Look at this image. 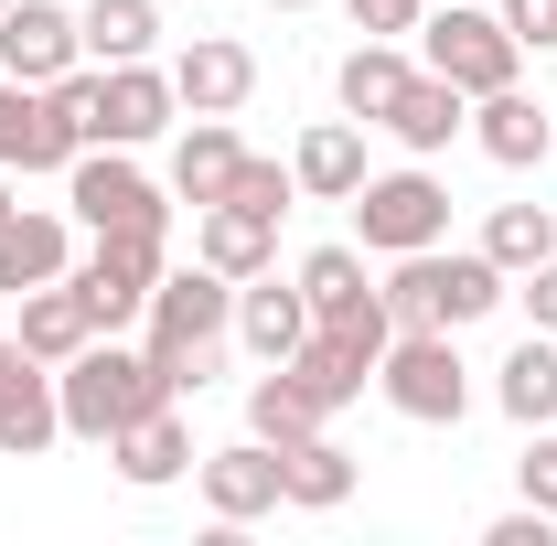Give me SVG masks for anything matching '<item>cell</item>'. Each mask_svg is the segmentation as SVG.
Instances as JSON below:
<instances>
[{"mask_svg":"<svg viewBox=\"0 0 557 546\" xmlns=\"http://www.w3.org/2000/svg\"><path fill=\"white\" fill-rule=\"evenodd\" d=\"M375 129L397 139V150H418V161H429V150H450V139L472 129V97H461L450 75H429V65H418L408 86H397V108H386Z\"/></svg>","mask_w":557,"mask_h":546,"instance_id":"cell-18","label":"cell"},{"mask_svg":"<svg viewBox=\"0 0 557 546\" xmlns=\"http://www.w3.org/2000/svg\"><path fill=\"white\" fill-rule=\"evenodd\" d=\"M483 258H493L504 278H525L536 258H557V214H547V204H493V214H483Z\"/></svg>","mask_w":557,"mask_h":546,"instance_id":"cell-31","label":"cell"},{"mask_svg":"<svg viewBox=\"0 0 557 546\" xmlns=\"http://www.w3.org/2000/svg\"><path fill=\"white\" fill-rule=\"evenodd\" d=\"M375 289H386V322H397V333H418V322H429V333H461V322H483V311L515 300V278L493 269L483 247H450V236H440V247H408V258H386Z\"/></svg>","mask_w":557,"mask_h":546,"instance_id":"cell-2","label":"cell"},{"mask_svg":"<svg viewBox=\"0 0 557 546\" xmlns=\"http://www.w3.org/2000/svg\"><path fill=\"white\" fill-rule=\"evenodd\" d=\"M65 65H86V44H75V11H65V0H11V11H0V75H22V86H54Z\"/></svg>","mask_w":557,"mask_h":546,"instance_id":"cell-14","label":"cell"},{"mask_svg":"<svg viewBox=\"0 0 557 546\" xmlns=\"http://www.w3.org/2000/svg\"><path fill=\"white\" fill-rule=\"evenodd\" d=\"M418 11H429V0H354V33H386V44H397V33H418Z\"/></svg>","mask_w":557,"mask_h":546,"instance_id":"cell-37","label":"cell"},{"mask_svg":"<svg viewBox=\"0 0 557 546\" xmlns=\"http://www.w3.org/2000/svg\"><path fill=\"white\" fill-rule=\"evenodd\" d=\"M194 482H205V514H214V525H258V514L289 504V493H278V450L258 439V429H247L236 450H205Z\"/></svg>","mask_w":557,"mask_h":546,"instance_id":"cell-12","label":"cell"},{"mask_svg":"<svg viewBox=\"0 0 557 546\" xmlns=\"http://www.w3.org/2000/svg\"><path fill=\"white\" fill-rule=\"evenodd\" d=\"M108 461H119V482H129V493H161V482H183V472H194L183 397H172V408H150V418H129V429L108 439Z\"/></svg>","mask_w":557,"mask_h":546,"instance_id":"cell-19","label":"cell"},{"mask_svg":"<svg viewBox=\"0 0 557 546\" xmlns=\"http://www.w3.org/2000/svg\"><path fill=\"white\" fill-rule=\"evenodd\" d=\"M54 439H65V397H54V375H44V364H22V375H11V397H0V450H11V461H44Z\"/></svg>","mask_w":557,"mask_h":546,"instance_id":"cell-28","label":"cell"},{"mask_svg":"<svg viewBox=\"0 0 557 546\" xmlns=\"http://www.w3.org/2000/svg\"><path fill=\"white\" fill-rule=\"evenodd\" d=\"M65 204H75L86 236H108V225H172V204L150 194V172H139L129 150H108V139L65 161Z\"/></svg>","mask_w":557,"mask_h":546,"instance_id":"cell-9","label":"cell"},{"mask_svg":"<svg viewBox=\"0 0 557 546\" xmlns=\"http://www.w3.org/2000/svg\"><path fill=\"white\" fill-rule=\"evenodd\" d=\"M322 418H333V408H322V397H311V386H300L289 364H269V375L247 386V429H258L269 450H289V439H311Z\"/></svg>","mask_w":557,"mask_h":546,"instance_id":"cell-30","label":"cell"},{"mask_svg":"<svg viewBox=\"0 0 557 546\" xmlns=\"http://www.w3.org/2000/svg\"><path fill=\"white\" fill-rule=\"evenodd\" d=\"M472 139H483V161H504V172H547L557 161V108L525 97V75H515V86L472 97Z\"/></svg>","mask_w":557,"mask_h":546,"instance_id":"cell-10","label":"cell"},{"mask_svg":"<svg viewBox=\"0 0 557 546\" xmlns=\"http://www.w3.org/2000/svg\"><path fill=\"white\" fill-rule=\"evenodd\" d=\"M515 300H525V322H536V333H557V258H536V269L515 278Z\"/></svg>","mask_w":557,"mask_h":546,"instance_id":"cell-36","label":"cell"},{"mask_svg":"<svg viewBox=\"0 0 557 546\" xmlns=\"http://www.w3.org/2000/svg\"><path fill=\"white\" fill-rule=\"evenodd\" d=\"M493 11H504V33L525 54H557V0H493Z\"/></svg>","mask_w":557,"mask_h":546,"instance_id":"cell-34","label":"cell"},{"mask_svg":"<svg viewBox=\"0 0 557 546\" xmlns=\"http://www.w3.org/2000/svg\"><path fill=\"white\" fill-rule=\"evenodd\" d=\"M194 258L225 269V278L278 269V214H258V204H205V214H194Z\"/></svg>","mask_w":557,"mask_h":546,"instance_id":"cell-20","label":"cell"},{"mask_svg":"<svg viewBox=\"0 0 557 546\" xmlns=\"http://www.w3.org/2000/svg\"><path fill=\"white\" fill-rule=\"evenodd\" d=\"M386 343H397V322H386V311H364V322H311V343L289 353V375H300L322 408H354V397L375 386Z\"/></svg>","mask_w":557,"mask_h":546,"instance_id":"cell-8","label":"cell"},{"mask_svg":"<svg viewBox=\"0 0 557 546\" xmlns=\"http://www.w3.org/2000/svg\"><path fill=\"white\" fill-rule=\"evenodd\" d=\"M236 343H247L258 364H289V353L311 343V300H300V278H278V269L236 278Z\"/></svg>","mask_w":557,"mask_h":546,"instance_id":"cell-16","label":"cell"},{"mask_svg":"<svg viewBox=\"0 0 557 546\" xmlns=\"http://www.w3.org/2000/svg\"><path fill=\"white\" fill-rule=\"evenodd\" d=\"M278 493H289L300 514H333V504H354V450L333 439V429L289 439V450H278Z\"/></svg>","mask_w":557,"mask_h":546,"instance_id":"cell-25","label":"cell"},{"mask_svg":"<svg viewBox=\"0 0 557 546\" xmlns=\"http://www.w3.org/2000/svg\"><path fill=\"white\" fill-rule=\"evenodd\" d=\"M236 161H247V139L225 129V119H194V129L172 139V194L205 214V204H225V183H236Z\"/></svg>","mask_w":557,"mask_h":546,"instance_id":"cell-26","label":"cell"},{"mask_svg":"<svg viewBox=\"0 0 557 546\" xmlns=\"http://www.w3.org/2000/svg\"><path fill=\"white\" fill-rule=\"evenodd\" d=\"M22 353H33V364H65V353H86V343H97V311H86V289H75V278H44V289H22Z\"/></svg>","mask_w":557,"mask_h":546,"instance_id":"cell-21","label":"cell"},{"mask_svg":"<svg viewBox=\"0 0 557 546\" xmlns=\"http://www.w3.org/2000/svg\"><path fill=\"white\" fill-rule=\"evenodd\" d=\"M54 397H65V439H97V450H108V439H119L129 418L172 408L183 386H172V375H161L150 353H129L119 333H97L86 353H65V364H54Z\"/></svg>","mask_w":557,"mask_h":546,"instance_id":"cell-3","label":"cell"},{"mask_svg":"<svg viewBox=\"0 0 557 546\" xmlns=\"http://www.w3.org/2000/svg\"><path fill=\"white\" fill-rule=\"evenodd\" d=\"M547 536H557V514H536V504H515V514L483 525V546H547Z\"/></svg>","mask_w":557,"mask_h":546,"instance_id":"cell-35","label":"cell"},{"mask_svg":"<svg viewBox=\"0 0 557 546\" xmlns=\"http://www.w3.org/2000/svg\"><path fill=\"white\" fill-rule=\"evenodd\" d=\"M0 214H11V183H0Z\"/></svg>","mask_w":557,"mask_h":546,"instance_id":"cell-40","label":"cell"},{"mask_svg":"<svg viewBox=\"0 0 557 546\" xmlns=\"http://www.w3.org/2000/svg\"><path fill=\"white\" fill-rule=\"evenodd\" d=\"M75 44H86V65H139L161 44V0H86L75 11Z\"/></svg>","mask_w":557,"mask_h":546,"instance_id":"cell-29","label":"cell"},{"mask_svg":"<svg viewBox=\"0 0 557 546\" xmlns=\"http://www.w3.org/2000/svg\"><path fill=\"white\" fill-rule=\"evenodd\" d=\"M493 408L515 418V429H557V333L525 322V343L493 364Z\"/></svg>","mask_w":557,"mask_h":546,"instance_id":"cell-22","label":"cell"},{"mask_svg":"<svg viewBox=\"0 0 557 546\" xmlns=\"http://www.w3.org/2000/svg\"><path fill=\"white\" fill-rule=\"evenodd\" d=\"M269 11H311V0H269Z\"/></svg>","mask_w":557,"mask_h":546,"instance_id":"cell-39","label":"cell"},{"mask_svg":"<svg viewBox=\"0 0 557 546\" xmlns=\"http://www.w3.org/2000/svg\"><path fill=\"white\" fill-rule=\"evenodd\" d=\"M300 300H311V322H364V311H386V289L364 278V247H311L300 258Z\"/></svg>","mask_w":557,"mask_h":546,"instance_id":"cell-24","label":"cell"},{"mask_svg":"<svg viewBox=\"0 0 557 546\" xmlns=\"http://www.w3.org/2000/svg\"><path fill=\"white\" fill-rule=\"evenodd\" d=\"M22 364H33V353H22V343L0 333V397H11V375H22Z\"/></svg>","mask_w":557,"mask_h":546,"instance_id":"cell-38","label":"cell"},{"mask_svg":"<svg viewBox=\"0 0 557 546\" xmlns=\"http://www.w3.org/2000/svg\"><path fill=\"white\" fill-rule=\"evenodd\" d=\"M418 65L450 75L461 97H493V86L525 75V44L504 33V11H483V0H440V11H418Z\"/></svg>","mask_w":557,"mask_h":546,"instance_id":"cell-4","label":"cell"},{"mask_svg":"<svg viewBox=\"0 0 557 546\" xmlns=\"http://www.w3.org/2000/svg\"><path fill=\"white\" fill-rule=\"evenodd\" d=\"M225 204L289 214V204H300V183H289V161H258V150H247V161H236V183H225Z\"/></svg>","mask_w":557,"mask_h":546,"instance_id":"cell-32","label":"cell"},{"mask_svg":"<svg viewBox=\"0 0 557 546\" xmlns=\"http://www.w3.org/2000/svg\"><path fill=\"white\" fill-rule=\"evenodd\" d=\"M408 75H418V65L386 44V33H364L344 65H333V97H344V119H364V129H375V119L397 108V86H408Z\"/></svg>","mask_w":557,"mask_h":546,"instance_id":"cell-27","label":"cell"},{"mask_svg":"<svg viewBox=\"0 0 557 546\" xmlns=\"http://www.w3.org/2000/svg\"><path fill=\"white\" fill-rule=\"evenodd\" d=\"M289 183H300L311 204H354V183H364V129H354V119L300 129V150H289Z\"/></svg>","mask_w":557,"mask_h":546,"instance_id":"cell-23","label":"cell"},{"mask_svg":"<svg viewBox=\"0 0 557 546\" xmlns=\"http://www.w3.org/2000/svg\"><path fill=\"white\" fill-rule=\"evenodd\" d=\"M161 269H172V225H108V236H97V247H86L65 278L86 289L97 333H119V322H139V311H150Z\"/></svg>","mask_w":557,"mask_h":546,"instance_id":"cell-5","label":"cell"},{"mask_svg":"<svg viewBox=\"0 0 557 546\" xmlns=\"http://www.w3.org/2000/svg\"><path fill=\"white\" fill-rule=\"evenodd\" d=\"M515 482H525V504H536V514H557V439H547V429H525V461H515Z\"/></svg>","mask_w":557,"mask_h":546,"instance_id":"cell-33","label":"cell"},{"mask_svg":"<svg viewBox=\"0 0 557 546\" xmlns=\"http://www.w3.org/2000/svg\"><path fill=\"white\" fill-rule=\"evenodd\" d=\"M75 269V225L44 204H11L0 214V300H22V289H44V278Z\"/></svg>","mask_w":557,"mask_h":546,"instance_id":"cell-17","label":"cell"},{"mask_svg":"<svg viewBox=\"0 0 557 546\" xmlns=\"http://www.w3.org/2000/svg\"><path fill=\"white\" fill-rule=\"evenodd\" d=\"M0 11H11V0H0Z\"/></svg>","mask_w":557,"mask_h":546,"instance_id":"cell-41","label":"cell"},{"mask_svg":"<svg viewBox=\"0 0 557 546\" xmlns=\"http://www.w3.org/2000/svg\"><path fill=\"white\" fill-rule=\"evenodd\" d=\"M172 108H183V97H172V75L150 65V54H139V65H97V139H108V150L161 139ZM97 139H86V150H97Z\"/></svg>","mask_w":557,"mask_h":546,"instance_id":"cell-11","label":"cell"},{"mask_svg":"<svg viewBox=\"0 0 557 546\" xmlns=\"http://www.w3.org/2000/svg\"><path fill=\"white\" fill-rule=\"evenodd\" d=\"M450 236V183L440 172H364L354 183V247L364 258H408Z\"/></svg>","mask_w":557,"mask_h":546,"instance_id":"cell-7","label":"cell"},{"mask_svg":"<svg viewBox=\"0 0 557 546\" xmlns=\"http://www.w3.org/2000/svg\"><path fill=\"white\" fill-rule=\"evenodd\" d=\"M172 97H183L194 119H236V108L258 97V54H247L236 33H194V44L172 54Z\"/></svg>","mask_w":557,"mask_h":546,"instance_id":"cell-13","label":"cell"},{"mask_svg":"<svg viewBox=\"0 0 557 546\" xmlns=\"http://www.w3.org/2000/svg\"><path fill=\"white\" fill-rule=\"evenodd\" d=\"M139 322H150L139 353H150L183 397H205L214 364H225V343H236V278L205 269V258H194V269H161V289H150V311H139Z\"/></svg>","mask_w":557,"mask_h":546,"instance_id":"cell-1","label":"cell"},{"mask_svg":"<svg viewBox=\"0 0 557 546\" xmlns=\"http://www.w3.org/2000/svg\"><path fill=\"white\" fill-rule=\"evenodd\" d=\"M375 386H386V408H397V418H418V429H461V418H472V364H461V343H450V333H429V322L386 343Z\"/></svg>","mask_w":557,"mask_h":546,"instance_id":"cell-6","label":"cell"},{"mask_svg":"<svg viewBox=\"0 0 557 546\" xmlns=\"http://www.w3.org/2000/svg\"><path fill=\"white\" fill-rule=\"evenodd\" d=\"M86 139L54 119V97L44 86H22V75H0V172H65Z\"/></svg>","mask_w":557,"mask_h":546,"instance_id":"cell-15","label":"cell"}]
</instances>
